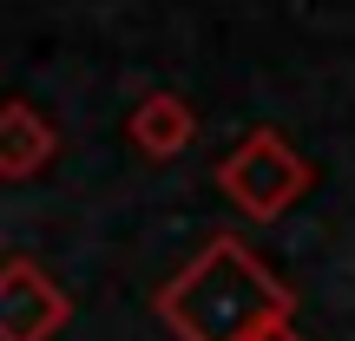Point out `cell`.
Instances as JSON below:
<instances>
[{
  "label": "cell",
  "instance_id": "cell-1",
  "mask_svg": "<svg viewBox=\"0 0 355 341\" xmlns=\"http://www.w3.org/2000/svg\"><path fill=\"white\" fill-rule=\"evenodd\" d=\"M152 308L178 341H257L296 322V289L277 282V269L250 256L237 237H211L158 289Z\"/></svg>",
  "mask_w": 355,
  "mask_h": 341
},
{
  "label": "cell",
  "instance_id": "cell-2",
  "mask_svg": "<svg viewBox=\"0 0 355 341\" xmlns=\"http://www.w3.org/2000/svg\"><path fill=\"white\" fill-rule=\"evenodd\" d=\"M217 184H224V197L237 203L243 216L277 223V216L290 210L309 184H316V171L303 165V151H296L277 125H257V131H243L237 151L217 165Z\"/></svg>",
  "mask_w": 355,
  "mask_h": 341
},
{
  "label": "cell",
  "instance_id": "cell-3",
  "mask_svg": "<svg viewBox=\"0 0 355 341\" xmlns=\"http://www.w3.org/2000/svg\"><path fill=\"white\" fill-rule=\"evenodd\" d=\"M73 322V295L33 263V256H7L0 263V341H53Z\"/></svg>",
  "mask_w": 355,
  "mask_h": 341
},
{
  "label": "cell",
  "instance_id": "cell-4",
  "mask_svg": "<svg viewBox=\"0 0 355 341\" xmlns=\"http://www.w3.org/2000/svg\"><path fill=\"white\" fill-rule=\"evenodd\" d=\"M60 158V125L40 112L33 99H7L0 105V177L26 184L33 171H46Z\"/></svg>",
  "mask_w": 355,
  "mask_h": 341
},
{
  "label": "cell",
  "instance_id": "cell-5",
  "mask_svg": "<svg viewBox=\"0 0 355 341\" xmlns=\"http://www.w3.org/2000/svg\"><path fill=\"white\" fill-rule=\"evenodd\" d=\"M125 131H132V145H139L145 158H178L198 138V112H191L178 92H145V99L132 105Z\"/></svg>",
  "mask_w": 355,
  "mask_h": 341
},
{
  "label": "cell",
  "instance_id": "cell-6",
  "mask_svg": "<svg viewBox=\"0 0 355 341\" xmlns=\"http://www.w3.org/2000/svg\"><path fill=\"white\" fill-rule=\"evenodd\" d=\"M257 341H303V335H296V322H290V329H270V335H257Z\"/></svg>",
  "mask_w": 355,
  "mask_h": 341
}]
</instances>
